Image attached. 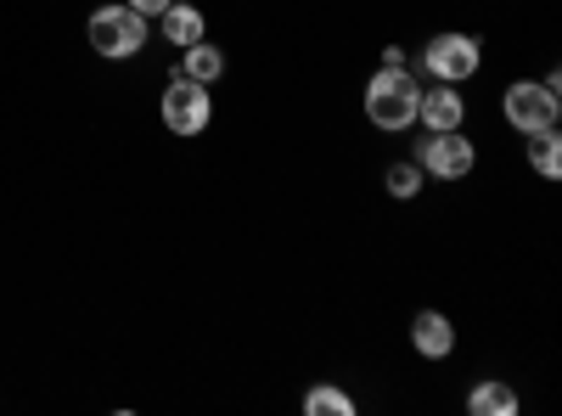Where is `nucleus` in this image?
I'll return each mask as SVG.
<instances>
[{"label": "nucleus", "mask_w": 562, "mask_h": 416, "mask_svg": "<svg viewBox=\"0 0 562 416\" xmlns=\"http://www.w3.org/2000/svg\"><path fill=\"white\" fill-rule=\"evenodd\" d=\"M304 411H310V416H355V400H349L344 389H333V383H315V389L304 394Z\"/></svg>", "instance_id": "4468645a"}, {"label": "nucleus", "mask_w": 562, "mask_h": 416, "mask_svg": "<svg viewBox=\"0 0 562 416\" xmlns=\"http://www.w3.org/2000/svg\"><path fill=\"white\" fill-rule=\"evenodd\" d=\"M416 164H422V175H434V180H467L473 164H479V147L467 142L461 130H428L422 147H416Z\"/></svg>", "instance_id": "423d86ee"}, {"label": "nucleus", "mask_w": 562, "mask_h": 416, "mask_svg": "<svg viewBox=\"0 0 562 416\" xmlns=\"http://www.w3.org/2000/svg\"><path fill=\"white\" fill-rule=\"evenodd\" d=\"M158 113H164V130H169V135L192 142V135H203L209 119H214V97H209V85H198V79H186V74H180V79L164 85Z\"/></svg>", "instance_id": "20e7f679"}, {"label": "nucleus", "mask_w": 562, "mask_h": 416, "mask_svg": "<svg viewBox=\"0 0 562 416\" xmlns=\"http://www.w3.org/2000/svg\"><path fill=\"white\" fill-rule=\"evenodd\" d=\"M422 180H428V175H422L416 158H394V164L383 169V192H389L394 203H411V198H422Z\"/></svg>", "instance_id": "9b49d317"}, {"label": "nucleus", "mask_w": 562, "mask_h": 416, "mask_svg": "<svg viewBox=\"0 0 562 416\" xmlns=\"http://www.w3.org/2000/svg\"><path fill=\"white\" fill-rule=\"evenodd\" d=\"M411 344H416V355H422V360H445V355L456 349V327H450V315H445V310H422V315L411 321Z\"/></svg>", "instance_id": "6e6552de"}, {"label": "nucleus", "mask_w": 562, "mask_h": 416, "mask_svg": "<svg viewBox=\"0 0 562 416\" xmlns=\"http://www.w3.org/2000/svg\"><path fill=\"white\" fill-rule=\"evenodd\" d=\"M180 74H186V79H198V85H214V79L225 74V52H220V45H209V40L186 45V63H180Z\"/></svg>", "instance_id": "f8f14e48"}, {"label": "nucleus", "mask_w": 562, "mask_h": 416, "mask_svg": "<svg viewBox=\"0 0 562 416\" xmlns=\"http://www.w3.org/2000/svg\"><path fill=\"white\" fill-rule=\"evenodd\" d=\"M524 142H529V164H535V175L557 180V175H562V135H557V130H535V135H524Z\"/></svg>", "instance_id": "ddd939ff"}, {"label": "nucleus", "mask_w": 562, "mask_h": 416, "mask_svg": "<svg viewBox=\"0 0 562 416\" xmlns=\"http://www.w3.org/2000/svg\"><path fill=\"white\" fill-rule=\"evenodd\" d=\"M85 40H90V52H97V57L124 63V57H135L140 45H147V18H140L135 7H124V0H113V7H97V12H90Z\"/></svg>", "instance_id": "f03ea898"}, {"label": "nucleus", "mask_w": 562, "mask_h": 416, "mask_svg": "<svg viewBox=\"0 0 562 416\" xmlns=\"http://www.w3.org/2000/svg\"><path fill=\"white\" fill-rule=\"evenodd\" d=\"M209 34V18L192 7V0H175V7L164 12V40L175 45V52H186V45H198Z\"/></svg>", "instance_id": "1a4fd4ad"}, {"label": "nucleus", "mask_w": 562, "mask_h": 416, "mask_svg": "<svg viewBox=\"0 0 562 416\" xmlns=\"http://www.w3.org/2000/svg\"><path fill=\"white\" fill-rule=\"evenodd\" d=\"M422 68H428L434 79H445V85H461V79H473L479 68H484V45L473 40V34H434L428 45H422Z\"/></svg>", "instance_id": "39448f33"}, {"label": "nucleus", "mask_w": 562, "mask_h": 416, "mask_svg": "<svg viewBox=\"0 0 562 416\" xmlns=\"http://www.w3.org/2000/svg\"><path fill=\"white\" fill-rule=\"evenodd\" d=\"M467 411L473 416H518V389L501 383V378H484V383H473V394H467Z\"/></svg>", "instance_id": "9d476101"}, {"label": "nucleus", "mask_w": 562, "mask_h": 416, "mask_svg": "<svg viewBox=\"0 0 562 416\" xmlns=\"http://www.w3.org/2000/svg\"><path fill=\"white\" fill-rule=\"evenodd\" d=\"M467 119V102H461V90L434 79L428 90H422V102H416V124H428V130H461Z\"/></svg>", "instance_id": "0eeeda50"}, {"label": "nucleus", "mask_w": 562, "mask_h": 416, "mask_svg": "<svg viewBox=\"0 0 562 416\" xmlns=\"http://www.w3.org/2000/svg\"><path fill=\"white\" fill-rule=\"evenodd\" d=\"M416 102H422V85L411 79V68H378L366 85V119L389 135L416 124Z\"/></svg>", "instance_id": "f257e3e1"}, {"label": "nucleus", "mask_w": 562, "mask_h": 416, "mask_svg": "<svg viewBox=\"0 0 562 416\" xmlns=\"http://www.w3.org/2000/svg\"><path fill=\"white\" fill-rule=\"evenodd\" d=\"M501 113L518 135H535V130H557L562 119V97L546 85V79H512L506 97H501Z\"/></svg>", "instance_id": "7ed1b4c3"}, {"label": "nucleus", "mask_w": 562, "mask_h": 416, "mask_svg": "<svg viewBox=\"0 0 562 416\" xmlns=\"http://www.w3.org/2000/svg\"><path fill=\"white\" fill-rule=\"evenodd\" d=\"M124 7H135L140 18H164V12L175 7V0H124Z\"/></svg>", "instance_id": "2eb2a0df"}]
</instances>
